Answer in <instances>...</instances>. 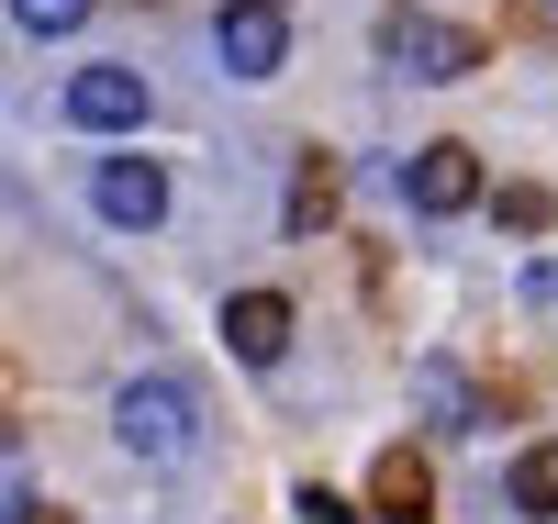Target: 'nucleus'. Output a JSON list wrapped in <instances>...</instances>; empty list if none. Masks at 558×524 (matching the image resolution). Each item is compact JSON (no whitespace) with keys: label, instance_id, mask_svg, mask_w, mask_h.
I'll return each mask as SVG.
<instances>
[{"label":"nucleus","instance_id":"4468645a","mask_svg":"<svg viewBox=\"0 0 558 524\" xmlns=\"http://www.w3.org/2000/svg\"><path fill=\"white\" fill-rule=\"evenodd\" d=\"M23 502H34V491H23V447H12V436H0V524H12Z\"/></svg>","mask_w":558,"mask_h":524},{"label":"nucleus","instance_id":"f8f14e48","mask_svg":"<svg viewBox=\"0 0 558 524\" xmlns=\"http://www.w3.org/2000/svg\"><path fill=\"white\" fill-rule=\"evenodd\" d=\"M324 212H336V168H302V190H291V223H302V234H313V223H324Z\"/></svg>","mask_w":558,"mask_h":524},{"label":"nucleus","instance_id":"1a4fd4ad","mask_svg":"<svg viewBox=\"0 0 558 524\" xmlns=\"http://www.w3.org/2000/svg\"><path fill=\"white\" fill-rule=\"evenodd\" d=\"M413 391H425V413L447 424V436H470V424H481V391H470L447 357H425V379H413Z\"/></svg>","mask_w":558,"mask_h":524},{"label":"nucleus","instance_id":"20e7f679","mask_svg":"<svg viewBox=\"0 0 558 524\" xmlns=\"http://www.w3.org/2000/svg\"><path fill=\"white\" fill-rule=\"evenodd\" d=\"M89 202H101V223L146 234V223H168V168H157V157H101V179H89Z\"/></svg>","mask_w":558,"mask_h":524},{"label":"nucleus","instance_id":"6e6552de","mask_svg":"<svg viewBox=\"0 0 558 524\" xmlns=\"http://www.w3.org/2000/svg\"><path fill=\"white\" fill-rule=\"evenodd\" d=\"M368 491H380V524H425V458L380 447V480H368Z\"/></svg>","mask_w":558,"mask_h":524},{"label":"nucleus","instance_id":"f3484780","mask_svg":"<svg viewBox=\"0 0 558 524\" xmlns=\"http://www.w3.org/2000/svg\"><path fill=\"white\" fill-rule=\"evenodd\" d=\"M536 23H547V34H558V0H536Z\"/></svg>","mask_w":558,"mask_h":524},{"label":"nucleus","instance_id":"9b49d317","mask_svg":"<svg viewBox=\"0 0 558 524\" xmlns=\"http://www.w3.org/2000/svg\"><path fill=\"white\" fill-rule=\"evenodd\" d=\"M12 23H23V34H78L89 0H12Z\"/></svg>","mask_w":558,"mask_h":524},{"label":"nucleus","instance_id":"0eeeda50","mask_svg":"<svg viewBox=\"0 0 558 524\" xmlns=\"http://www.w3.org/2000/svg\"><path fill=\"white\" fill-rule=\"evenodd\" d=\"M223 346H235L246 368H279V357H291V302H279V291H235V302H223Z\"/></svg>","mask_w":558,"mask_h":524},{"label":"nucleus","instance_id":"ddd939ff","mask_svg":"<svg viewBox=\"0 0 558 524\" xmlns=\"http://www.w3.org/2000/svg\"><path fill=\"white\" fill-rule=\"evenodd\" d=\"M492 212H502V234H547V190H502Z\"/></svg>","mask_w":558,"mask_h":524},{"label":"nucleus","instance_id":"f03ea898","mask_svg":"<svg viewBox=\"0 0 558 524\" xmlns=\"http://www.w3.org/2000/svg\"><path fill=\"white\" fill-rule=\"evenodd\" d=\"M380 57H391L402 78L447 89V78H470V68H481V34H470V23H436V12H413V0H391V12H380Z\"/></svg>","mask_w":558,"mask_h":524},{"label":"nucleus","instance_id":"39448f33","mask_svg":"<svg viewBox=\"0 0 558 524\" xmlns=\"http://www.w3.org/2000/svg\"><path fill=\"white\" fill-rule=\"evenodd\" d=\"M402 202H413V212H436V223H447V212H470V202H481V157H470V146H413Z\"/></svg>","mask_w":558,"mask_h":524},{"label":"nucleus","instance_id":"dca6fc26","mask_svg":"<svg viewBox=\"0 0 558 524\" xmlns=\"http://www.w3.org/2000/svg\"><path fill=\"white\" fill-rule=\"evenodd\" d=\"M12 524H68V513H45V502H23V513H12Z\"/></svg>","mask_w":558,"mask_h":524},{"label":"nucleus","instance_id":"9d476101","mask_svg":"<svg viewBox=\"0 0 558 524\" xmlns=\"http://www.w3.org/2000/svg\"><path fill=\"white\" fill-rule=\"evenodd\" d=\"M514 513H536V524L558 513V447H525L514 458Z\"/></svg>","mask_w":558,"mask_h":524},{"label":"nucleus","instance_id":"2eb2a0df","mask_svg":"<svg viewBox=\"0 0 558 524\" xmlns=\"http://www.w3.org/2000/svg\"><path fill=\"white\" fill-rule=\"evenodd\" d=\"M302 524H357V513H347L336 491H302Z\"/></svg>","mask_w":558,"mask_h":524},{"label":"nucleus","instance_id":"f257e3e1","mask_svg":"<svg viewBox=\"0 0 558 524\" xmlns=\"http://www.w3.org/2000/svg\"><path fill=\"white\" fill-rule=\"evenodd\" d=\"M112 436L146 458V468H179V458H202V402L179 391V379L146 368V379H123V391H112Z\"/></svg>","mask_w":558,"mask_h":524},{"label":"nucleus","instance_id":"423d86ee","mask_svg":"<svg viewBox=\"0 0 558 524\" xmlns=\"http://www.w3.org/2000/svg\"><path fill=\"white\" fill-rule=\"evenodd\" d=\"M68 123L134 134V123H146V78H134V68H78V78H68Z\"/></svg>","mask_w":558,"mask_h":524},{"label":"nucleus","instance_id":"a211bd4d","mask_svg":"<svg viewBox=\"0 0 558 524\" xmlns=\"http://www.w3.org/2000/svg\"><path fill=\"white\" fill-rule=\"evenodd\" d=\"M268 12H279V0H268Z\"/></svg>","mask_w":558,"mask_h":524},{"label":"nucleus","instance_id":"7ed1b4c3","mask_svg":"<svg viewBox=\"0 0 558 524\" xmlns=\"http://www.w3.org/2000/svg\"><path fill=\"white\" fill-rule=\"evenodd\" d=\"M213 57L235 68V78H279V57H291V23H279L268 0H223V23H213Z\"/></svg>","mask_w":558,"mask_h":524}]
</instances>
